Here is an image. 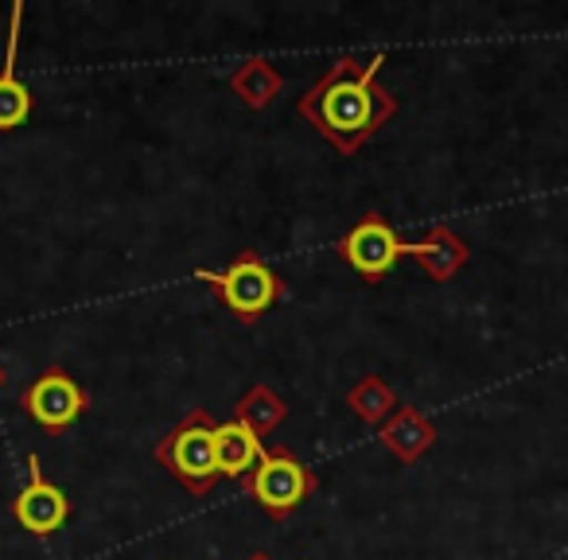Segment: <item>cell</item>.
<instances>
[{"mask_svg": "<svg viewBox=\"0 0 568 560\" xmlns=\"http://www.w3.org/2000/svg\"><path fill=\"white\" fill-rule=\"evenodd\" d=\"M386 440L394 444V448L402 451L405 459H413V456H417L420 448H425L428 440H433V432H428V425H425V420L417 417V413H405V417L397 420V425H394V428H389V432H386Z\"/></svg>", "mask_w": 568, "mask_h": 560, "instance_id": "obj_11", "label": "cell"}, {"mask_svg": "<svg viewBox=\"0 0 568 560\" xmlns=\"http://www.w3.org/2000/svg\"><path fill=\"white\" fill-rule=\"evenodd\" d=\"M199 276L214 281L222 301L230 304V312H237L242 319H257L276 301V276L257 257H237L226 268V276H214V273H199Z\"/></svg>", "mask_w": 568, "mask_h": 560, "instance_id": "obj_3", "label": "cell"}, {"mask_svg": "<svg viewBox=\"0 0 568 560\" xmlns=\"http://www.w3.org/2000/svg\"><path fill=\"white\" fill-rule=\"evenodd\" d=\"M343 257H347L363 276L378 281V276H386L389 268H394V261L402 257V242H397V234L378 218V214H371V218H363L347 234Z\"/></svg>", "mask_w": 568, "mask_h": 560, "instance_id": "obj_5", "label": "cell"}, {"mask_svg": "<svg viewBox=\"0 0 568 560\" xmlns=\"http://www.w3.org/2000/svg\"><path fill=\"white\" fill-rule=\"evenodd\" d=\"M312 475L304 471L301 459L293 456H261L257 471H253V495L265 510L288 513L308 498Z\"/></svg>", "mask_w": 568, "mask_h": 560, "instance_id": "obj_4", "label": "cell"}, {"mask_svg": "<svg viewBox=\"0 0 568 560\" xmlns=\"http://www.w3.org/2000/svg\"><path fill=\"white\" fill-rule=\"evenodd\" d=\"M281 417H284V405L276 401V397L268 394L265 386L253 389V394L242 401V425L253 428V432H268V428H273Z\"/></svg>", "mask_w": 568, "mask_h": 560, "instance_id": "obj_10", "label": "cell"}, {"mask_svg": "<svg viewBox=\"0 0 568 560\" xmlns=\"http://www.w3.org/2000/svg\"><path fill=\"white\" fill-rule=\"evenodd\" d=\"M17 48L9 51V63H4V74H0V129H17L28 121V113H32V94H28V86L17 79Z\"/></svg>", "mask_w": 568, "mask_h": 560, "instance_id": "obj_9", "label": "cell"}, {"mask_svg": "<svg viewBox=\"0 0 568 560\" xmlns=\"http://www.w3.org/2000/svg\"><path fill=\"white\" fill-rule=\"evenodd\" d=\"M67 518H71L67 495L59 487H51V482H43L40 464L32 459V482L17 498V521L24 529H32V533H55Z\"/></svg>", "mask_w": 568, "mask_h": 560, "instance_id": "obj_7", "label": "cell"}, {"mask_svg": "<svg viewBox=\"0 0 568 560\" xmlns=\"http://www.w3.org/2000/svg\"><path fill=\"white\" fill-rule=\"evenodd\" d=\"M234 90H242V98L250 105H265L268 98H273V90H276V79L268 74L265 63H250V67H242V71L234 74Z\"/></svg>", "mask_w": 568, "mask_h": 560, "instance_id": "obj_12", "label": "cell"}, {"mask_svg": "<svg viewBox=\"0 0 568 560\" xmlns=\"http://www.w3.org/2000/svg\"><path fill=\"white\" fill-rule=\"evenodd\" d=\"M24 405L40 425L48 428H67L79 420L82 413V389L74 386V378H67L63 370H48L32 389L24 394Z\"/></svg>", "mask_w": 568, "mask_h": 560, "instance_id": "obj_6", "label": "cell"}, {"mask_svg": "<svg viewBox=\"0 0 568 560\" xmlns=\"http://www.w3.org/2000/svg\"><path fill=\"white\" fill-rule=\"evenodd\" d=\"M351 405H355L358 413H363L366 420H378L389 413V405H394V394H389L386 386H382L378 378H366L363 386L351 394Z\"/></svg>", "mask_w": 568, "mask_h": 560, "instance_id": "obj_13", "label": "cell"}, {"mask_svg": "<svg viewBox=\"0 0 568 560\" xmlns=\"http://www.w3.org/2000/svg\"><path fill=\"white\" fill-rule=\"evenodd\" d=\"M214 448H219V471L222 475H245L253 464H261V440L253 428H245L242 420L234 425L214 428Z\"/></svg>", "mask_w": 568, "mask_h": 560, "instance_id": "obj_8", "label": "cell"}, {"mask_svg": "<svg viewBox=\"0 0 568 560\" xmlns=\"http://www.w3.org/2000/svg\"><path fill=\"white\" fill-rule=\"evenodd\" d=\"M374 71H378V67H374ZM371 74H363V79H327L324 90H320V98H312L304 110L316 113L320 125H324L327 133L343 136V141L366 133V129L374 125Z\"/></svg>", "mask_w": 568, "mask_h": 560, "instance_id": "obj_1", "label": "cell"}, {"mask_svg": "<svg viewBox=\"0 0 568 560\" xmlns=\"http://www.w3.org/2000/svg\"><path fill=\"white\" fill-rule=\"evenodd\" d=\"M160 459L187 482L191 490H206L219 475V448H214V428L203 417L195 425H183L172 440L160 448Z\"/></svg>", "mask_w": 568, "mask_h": 560, "instance_id": "obj_2", "label": "cell"}, {"mask_svg": "<svg viewBox=\"0 0 568 560\" xmlns=\"http://www.w3.org/2000/svg\"><path fill=\"white\" fill-rule=\"evenodd\" d=\"M257 560H261V557H257Z\"/></svg>", "mask_w": 568, "mask_h": 560, "instance_id": "obj_15", "label": "cell"}, {"mask_svg": "<svg viewBox=\"0 0 568 560\" xmlns=\"http://www.w3.org/2000/svg\"><path fill=\"white\" fill-rule=\"evenodd\" d=\"M0 381H4V374H0Z\"/></svg>", "mask_w": 568, "mask_h": 560, "instance_id": "obj_14", "label": "cell"}]
</instances>
